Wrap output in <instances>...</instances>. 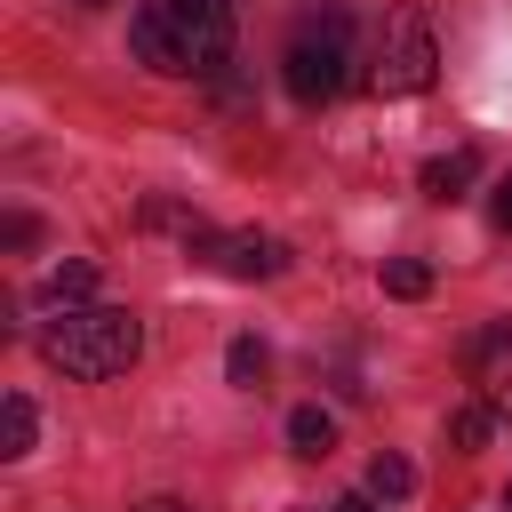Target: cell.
<instances>
[{
    "label": "cell",
    "mask_w": 512,
    "mask_h": 512,
    "mask_svg": "<svg viewBox=\"0 0 512 512\" xmlns=\"http://www.w3.org/2000/svg\"><path fill=\"white\" fill-rule=\"evenodd\" d=\"M128 48L168 80H200L232 56V0H144L128 24Z\"/></svg>",
    "instance_id": "obj_1"
},
{
    "label": "cell",
    "mask_w": 512,
    "mask_h": 512,
    "mask_svg": "<svg viewBox=\"0 0 512 512\" xmlns=\"http://www.w3.org/2000/svg\"><path fill=\"white\" fill-rule=\"evenodd\" d=\"M136 352H144V328H136V312H120V304H64V312L40 320V360L64 368V376H80V384L120 376Z\"/></svg>",
    "instance_id": "obj_2"
},
{
    "label": "cell",
    "mask_w": 512,
    "mask_h": 512,
    "mask_svg": "<svg viewBox=\"0 0 512 512\" xmlns=\"http://www.w3.org/2000/svg\"><path fill=\"white\" fill-rule=\"evenodd\" d=\"M344 64H352V16L344 8H320V16L296 24V40L280 56V80H288L296 104H328L344 88Z\"/></svg>",
    "instance_id": "obj_3"
},
{
    "label": "cell",
    "mask_w": 512,
    "mask_h": 512,
    "mask_svg": "<svg viewBox=\"0 0 512 512\" xmlns=\"http://www.w3.org/2000/svg\"><path fill=\"white\" fill-rule=\"evenodd\" d=\"M432 64H440L432 24H424L416 8H400V16H384V32H376L368 88H376V96H424V88H432Z\"/></svg>",
    "instance_id": "obj_4"
},
{
    "label": "cell",
    "mask_w": 512,
    "mask_h": 512,
    "mask_svg": "<svg viewBox=\"0 0 512 512\" xmlns=\"http://www.w3.org/2000/svg\"><path fill=\"white\" fill-rule=\"evenodd\" d=\"M216 272H232V280H272V272H288V240H272V232H200L192 240Z\"/></svg>",
    "instance_id": "obj_5"
},
{
    "label": "cell",
    "mask_w": 512,
    "mask_h": 512,
    "mask_svg": "<svg viewBox=\"0 0 512 512\" xmlns=\"http://www.w3.org/2000/svg\"><path fill=\"white\" fill-rule=\"evenodd\" d=\"M40 296H48V312H64V304H88V296H96V264H88V256H64V264L40 280Z\"/></svg>",
    "instance_id": "obj_6"
},
{
    "label": "cell",
    "mask_w": 512,
    "mask_h": 512,
    "mask_svg": "<svg viewBox=\"0 0 512 512\" xmlns=\"http://www.w3.org/2000/svg\"><path fill=\"white\" fill-rule=\"evenodd\" d=\"M472 176H480L472 152H440V160H424V192H432V200H464Z\"/></svg>",
    "instance_id": "obj_7"
},
{
    "label": "cell",
    "mask_w": 512,
    "mask_h": 512,
    "mask_svg": "<svg viewBox=\"0 0 512 512\" xmlns=\"http://www.w3.org/2000/svg\"><path fill=\"white\" fill-rule=\"evenodd\" d=\"M224 376H232L240 392H264V376H272V352H264L256 336H232V352H224Z\"/></svg>",
    "instance_id": "obj_8"
},
{
    "label": "cell",
    "mask_w": 512,
    "mask_h": 512,
    "mask_svg": "<svg viewBox=\"0 0 512 512\" xmlns=\"http://www.w3.org/2000/svg\"><path fill=\"white\" fill-rule=\"evenodd\" d=\"M32 432H40L32 400H24V392H8V400H0V456H32Z\"/></svg>",
    "instance_id": "obj_9"
},
{
    "label": "cell",
    "mask_w": 512,
    "mask_h": 512,
    "mask_svg": "<svg viewBox=\"0 0 512 512\" xmlns=\"http://www.w3.org/2000/svg\"><path fill=\"white\" fill-rule=\"evenodd\" d=\"M288 448H296V456H328V448H336V416H328V408H296V416H288Z\"/></svg>",
    "instance_id": "obj_10"
},
{
    "label": "cell",
    "mask_w": 512,
    "mask_h": 512,
    "mask_svg": "<svg viewBox=\"0 0 512 512\" xmlns=\"http://www.w3.org/2000/svg\"><path fill=\"white\" fill-rule=\"evenodd\" d=\"M384 296H400V304L432 296V264H424V256H392V264H384Z\"/></svg>",
    "instance_id": "obj_11"
},
{
    "label": "cell",
    "mask_w": 512,
    "mask_h": 512,
    "mask_svg": "<svg viewBox=\"0 0 512 512\" xmlns=\"http://www.w3.org/2000/svg\"><path fill=\"white\" fill-rule=\"evenodd\" d=\"M408 488H416V464H408V456H376V464H368V496H376V504H400Z\"/></svg>",
    "instance_id": "obj_12"
},
{
    "label": "cell",
    "mask_w": 512,
    "mask_h": 512,
    "mask_svg": "<svg viewBox=\"0 0 512 512\" xmlns=\"http://www.w3.org/2000/svg\"><path fill=\"white\" fill-rule=\"evenodd\" d=\"M488 432H496V416H488V408H456V416H448V440H456V448H480Z\"/></svg>",
    "instance_id": "obj_13"
},
{
    "label": "cell",
    "mask_w": 512,
    "mask_h": 512,
    "mask_svg": "<svg viewBox=\"0 0 512 512\" xmlns=\"http://www.w3.org/2000/svg\"><path fill=\"white\" fill-rule=\"evenodd\" d=\"M0 240H8V248H32V240H40V224H32V216H8V224H0Z\"/></svg>",
    "instance_id": "obj_14"
},
{
    "label": "cell",
    "mask_w": 512,
    "mask_h": 512,
    "mask_svg": "<svg viewBox=\"0 0 512 512\" xmlns=\"http://www.w3.org/2000/svg\"><path fill=\"white\" fill-rule=\"evenodd\" d=\"M488 216H496V232H512V184H496V200H488Z\"/></svg>",
    "instance_id": "obj_15"
},
{
    "label": "cell",
    "mask_w": 512,
    "mask_h": 512,
    "mask_svg": "<svg viewBox=\"0 0 512 512\" xmlns=\"http://www.w3.org/2000/svg\"><path fill=\"white\" fill-rule=\"evenodd\" d=\"M128 512H192L184 496H144V504H128Z\"/></svg>",
    "instance_id": "obj_16"
},
{
    "label": "cell",
    "mask_w": 512,
    "mask_h": 512,
    "mask_svg": "<svg viewBox=\"0 0 512 512\" xmlns=\"http://www.w3.org/2000/svg\"><path fill=\"white\" fill-rule=\"evenodd\" d=\"M328 512H384V504H376V496H336Z\"/></svg>",
    "instance_id": "obj_17"
},
{
    "label": "cell",
    "mask_w": 512,
    "mask_h": 512,
    "mask_svg": "<svg viewBox=\"0 0 512 512\" xmlns=\"http://www.w3.org/2000/svg\"><path fill=\"white\" fill-rule=\"evenodd\" d=\"M504 504H512V488H504Z\"/></svg>",
    "instance_id": "obj_18"
},
{
    "label": "cell",
    "mask_w": 512,
    "mask_h": 512,
    "mask_svg": "<svg viewBox=\"0 0 512 512\" xmlns=\"http://www.w3.org/2000/svg\"><path fill=\"white\" fill-rule=\"evenodd\" d=\"M88 8H104V0H88Z\"/></svg>",
    "instance_id": "obj_19"
}]
</instances>
